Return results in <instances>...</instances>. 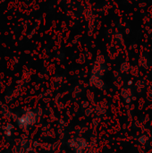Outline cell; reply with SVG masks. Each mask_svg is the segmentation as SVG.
Masks as SVG:
<instances>
[{
	"instance_id": "obj_1",
	"label": "cell",
	"mask_w": 152,
	"mask_h": 153,
	"mask_svg": "<svg viewBox=\"0 0 152 153\" xmlns=\"http://www.w3.org/2000/svg\"><path fill=\"white\" fill-rule=\"evenodd\" d=\"M67 145L74 153H86L89 149L88 141L80 137H73L69 139Z\"/></svg>"
},
{
	"instance_id": "obj_2",
	"label": "cell",
	"mask_w": 152,
	"mask_h": 153,
	"mask_svg": "<svg viewBox=\"0 0 152 153\" xmlns=\"http://www.w3.org/2000/svg\"><path fill=\"white\" fill-rule=\"evenodd\" d=\"M139 142H140L141 144H146L149 141V137L147 135H141L140 138H139Z\"/></svg>"
}]
</instances>
